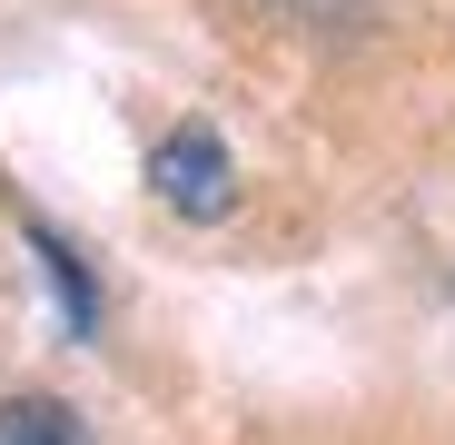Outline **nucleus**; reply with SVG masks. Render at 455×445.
I'll use <instances>...</instances> for the list:
<instances>
[{
	"label": "nucleus",
	"instance_id": "f03ea898",
	"mask_svg": "<svg viewBox=\"0 0 455 445\" xmlns=\"http://www.w3.org/2000/svg\"><path fill=\"white\" fill-rule=\"evenodd\" d=\"M0 445H90L69 396H0Z\"/></svg>",
	"mask_w": 455,
	"mask_h": 445
},
{
	"label": "nucleus",
	"instance_id": "20e7f679",
	"mask_svg": "<svg viewBox=\"0 0 455 445\" xmlns=\"http://www.w3.org/2000/svg\"><path fill=\"white\" fill-rule=\"evenodd\" d=\"M287 20H307V30H366L376 20V0H277Z\"/></svg>",
	"mask_w": 455,
	"mask_h": 445
},
{
	"label": "nucleus",
	"instance_id": "f257e3e1",
	"mask_svg": "<svg viewBox=\"0 0 455 445\" xmlns=\"http://www.w3.org/2000/svg\"><path fill=\"white\" fill-rule=\"evenodd\" d=\"M148 188H159L169 218H188V228H208V218L238 208V159H228V139L218 129H169L159 148H148Z\"/></svg>",
	"mask_w": 455,
	"mask_h": 445
},
{
	"label": "nucleus",
	"instance_id": "7ed1b4c3",
	"mask_svg": "<svg viewBox=\"0 0 455 445\" xmlns=\"http://www.w3.org/2000/svg\"><path fill=\"white\" fill-rule=\"evenodd\" d=\"M30 248H40V267H50V287H60V307H69V337H90V327H100V287H90V267L69 258V238H50V228H30Z\"/></svg>",
	"mask_w": 455,
	"mask_h": 445
}]
</instances>
